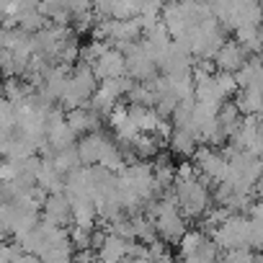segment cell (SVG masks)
I'll return each instance as SVG.
<instances>
[{"mask_svg":"<svg viewBox=\"0 0 263 263\" xmlns=\"http://www.w3.org/2000/svg\"><path fill=\"white\" fill-rule=\"evenodd\" d=\"M93 11H96L98 18L114 16V0H93Z\"/></svg>","mask_w":263,"mask_h":263,"instance_id":"cb8c5ba5","label":"cell"},{"mask_svg":"<svg viewBox=\"0 0 263 263\" xmlns=\"http://www.w3.org/2000/svg\"><path fill=\"white\" fill-rule=\"evenodd\" d=\"M176 194H178V201H181V212L189 217V219H196V217H204L212 206V196H209V189L201 178H176L173 183Z\"/></svg>","mask_w":263,"mask_h":263,"instance_id":"6da1fadb","label":"cell"},{"mask_svg":"<svg viewBox=\"0 0 263 263\" xmlns=\"http://www.w3.org/2000/svg\"><path fill=\"white\" fill-rule=\"evenodd\" d=\"M219 250H222V248H219V245H217V240H214V237L209 235V237H206V240H204V242H201V245H199V248H196V250L191 253V255H186V260H199V263H206V260H217V258L222 255Z\"/></svg>","mask_w":263,"mask_h":263,"instance_id":"2e32d148","label":"cell"},{"mask_svg":"<svg viewBox=\"0 0 263 263\" xmlns=\"http://www.w3.org/2000/svg\"><path fill=\"white\" fill-rule=\"evenodd\" d=\"M163 142L165 140H160L155 132H140V135L132 140V145H129V150L135 153L137 158H142V160H150V158H158L160 155V147H163Z\"/></svg>","mask_w":263,"mask_h":263,"instance_id":"ba28073f","label":"cell"},{"mask_svg":"<svg viewBox=\"0 0 263 263\" xmlns=\"http://www.w3.org/2000/svg\"><path fill=\"white\" fill-rule=\"evenodd\" d=\"M248 49L235 39V42H224L222 47H219V52L214 54V62H217V67L219 70H227V72H237L245 62H248Z\"/></svg>","mask_w":263,"mask_h":263,"instance_id":"277c9868","label":"cell"},{"mask_svg":"<svg viewBox=\"0 0 263 263\" xmlns=\"http://www.w3.org/2000/svg\"><path fill=\"white\" fill-rule=\"evenodd\" d=\"M145 0H114V18H132L142 13Z\"/></svg>","mask_w":263,"mask_h":263,"instance_id":"ac0fdd59","label":"cell"},{"mask_svg":"<svg viewBox=\"0 0 263 263\" xmlns=\"http://www.w3.org/2000/svg\"><path fill=\"white\" fill-rule=\"evenodd\" d=\"M75 258V245H49L44 253H42V263H65V260H72Z\"/></svg>","mask_w":263,"mask_h":263,"instance_id":"e0dca14e","label":"cell"},{"mask_svg":"<svg viewBox=\"0 0 263 263\" xmlns=\"http://www.w3.org/2000/svg\"><path fill=\"white\" fill-rule=\"evenodd\" d=\"M206 240V235L201 232V230H186V235L178 240V248H181V255L186 258V255H191L201 242Z\"/></svg>","mask_w":263,"mask_h":263,"instance_id":"d6986e66","label":"cell"},{"mask_svg":"<svg viewBox=\"0 0 263 263\" xmlns=\"http://www.w3.org/2000/svg\"><path fill=\"white\" fill-rule=\"evenodd\" d=\"M129 116L142 132H155V126L160 124L163 114L155 106H145V103H132L129 106Z\"/></svg>","mask_w":263,"mask_h":263,"instance_id":"9c48e42d","label":"cell"},{"mask_svg":"<svg viewBox=\"0 0 263 263\" xmlns=\"http://www.w3.org/2000/svg\"><path fill=\"white\" fill-rule=\"evenodd\" d=\"M242 114H260L263 111V88L260 85H248L235 101Z\"/></svg>","mask_w":263,"mask_h":263,"instance_id":"8fae6325","label":"cell"},{"mask_svg":"<svg viewBox=\"0 0 263 263\" xmlns=\"http://www.w3.org/2000/svg\"><path fill=\"white\" fill-rule=\"evenodd\" d=\"M62 173H70V171H75V168H80L83 165V160H80V153H78V145L75 147H65V150H57L52 158H49Z\"/></svg>","mask_w":263,"mask_h":263,"instance_id":"4fadbf2b","label":"cell"},{"mask_svg":"<svg viewBox=\"0 0 263 263\" xmlns=\"http://www.w3.org/2000/svg\"><path fill=\"white\" fill-rule=\"evenodd\" d=\"M186 3H201V0H186Z\"/></svg>","mask_w":263,"mask_h":263,"instance_id":"484cf974","label":"cell"},{"mask_svg":"<svg viewBox=\"0 0 263 263\" xmlns=\"http://www.w3.org/2000/svg\"><path fill=\"white\" fill-rule=\"evenodd\" d=\"M106 119H108V126L116 132L119 126H124V124L132 119V116H129V106H124V103H116V106L108 111V116H106Z\"/></svg>","mask_w":263,"mask_h":263,"instance_id":"44dd1931","label":"cell"},{"mask_svg":"<svg viewBox=\"0 0 263 263\" xmlns=\"http://www.w3.org/2000/svg\"><path fill=\"white\" fill-rule=\"evenodd\" d=\"M248 245L253 250H263V222L260 219L250 217V240H248Z\"/></svg>","mask_w":263,"mask_h":263,"instance_id":"7402d4cb","label":"cell"},{"mask_svg":"<svg viewBox=\"0 0 263 263\" xmlns=\"http://www.w3.org/2000/svg\"><path fill=\"white\" fill-rule=\"evenodd\" d=\"M132 242H135V237H121V235L106 232V237H103V242H101V248H98V260L114 263V260L126 258Z\"/></svg>","mask_w":263,"mask_h":263,"instance_id":"8992f818","label":"cell"},{"mask_svg":"<svg viewBox=\"0 0 263 263\" xmlns=\"http://www.w3.org/2000/svg\"><path fill=\"white\" fill-rule=\"evenodd\" d=\"M108 142H111V140H108L106 135H101L98 129L83 135V140L78 142V153H80L83 165H96V163H101V155H103V150L108 147Z\"/></svg>","mask_w":263,"mask_h":263,"instance_id":"5b68a950","label":"cell"},{"mask_svg":"<svg viewBox=\"0 0 263 263\" xmlns=\"http://www.w3.org/2000/svg\"><path fill=\"white\" fill-rule=\"evenodd\" d=\"M93 70H96L98 80L126 75V52H124L121 47H114V44H111V47L98 57V62L93 65Z\"/></svg>","mask_w":263,"mask_h":263,"instance_id":"7a4b0ae2","label":"cell"},{"mask_svg":"<svg viewBox=\"0 0 263 263\" xmlns=\"http://www.w3.org/2000/svg\"><path fill=\"white\" fill-rule=\"evenodd\" d=\"M214 85H217V93H219L224 101L232 98V96L237 93V88H240L235 72H227V70H217V72H214Z\"/></svg>","mask_w":263,"mask_h":263,"instance_id":"9a60e30c","label":"cell"},{"mask_svg":"<svg viewBox=\"0 0 263 263\" xmlns=\"http://www.w3.org/2000/svg\"><path fill=\"white\" fill-rule=\"evenodd\" d=\"M168 142H171L173 155H178V158H194V153L199 150V135H196L194 129H181V126H176Z\"/></svg>","mask_w":263,"mask_h":263,"instance_id":"52a82bcc","label":"cell"},{"mask_svg":"<svg viewBox=\"0 0 263 263\" xmlns=\"http://www.w3.org/2000/svg\"><path fill=\"white\" fill-rule=\"evenodd\" d=\"M235 39H237L250 54H260V52H263V29H260V24L237 29V31H235Z\"/></svg>","mask_w":263,"mask_h":263,"instance_id":"30bf717a","label":"cell"},{"mask_svg":"<svg viewBox=\"0 0 263 263\" xmlns=\"http://www.w3.org/2000/svg\"><path fill=\"white\" fill-rule=\"evenodd\" d=\"M42 219L44 222H52V224H67L72 222V201L70 196L62 191V194H49L44 209H42Z\"/></svg>","mask_w":263,"mask_h":263,"instance_id":"3957f363","label":"cell"},{"mask_svg":"<svg viewBox=\"0 0 263 263\" xmlns=\"http://www.w3.org/2000/svg\"><path fill=\"white\" fill-rule=\"evenodd\" d=\"M253 191H255V196H258V199H263V173H260V178L255 181V186H253Z\"/></svg>","mask_w":263,"mask_h":263,"instance_id":"d4e9b609","label":"cell"},{"mask_svg":"<svg viewBox=\"0 0 263 263\" xmlns=\"http://www.w3.org/2000/svg\"><path fill=\"white\" fill-rule=\"evenodd\" d=\"M171 258H173V253L168 250V240L163 242V237H160V240L150 242V260H171Z\"/></svg>","mask_w":263,"mask_h":263,"instance_id":"603a6c76","label":"cell"},{"mask_svg":"<svg viewBox=\"0 0 263 263\" xmlns=\"http://www.w3.org/2000/svg\"><path fill=\"white\" fill-rule=\"evenodd\" d=\"M44 18H47V16H44L39 8H26V11L18 13V26H21L24 31H29V34H36V31H42V29L47 26Z\"/></svg>","mask_w":263,"mask_h":263,"instance_id":"5bb4252c","label":"cell"},{"mask_svg":"<svg viewBox=\"0 0 263 263\" xmlns=\"http://www.w3.org/2000/svg\"><path fill=\"white\" fill-rule=\"evenodd\" d=\"M80 54H83V47L78 44V39H75V36H70V39L65 42V47L60 49V57H57V62L78 65V62H80Z\"/></svg>","mask_w":263,"mask_h":263,"instance_id":"ffe728a7","label":"cell"},{"mask_svg":"<svg viewBox=\"0 0 263 263\" xmlns=\"http://www.w3.org/2000/svg\"><path fill=\"white\" fill-rule=\"evenodd\" d=\"M153 171H155V186H158L160 194L168 191V189H173V183H176V168L171 165V160L165 155H158V160L153 163Z\"/></svg>","mask_w":263,"mask_h":263,"instance_id":"7c38bea8","label":"cell"}]
</instances>
